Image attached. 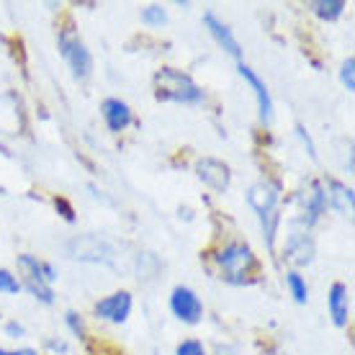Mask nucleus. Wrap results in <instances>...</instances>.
<instances>
[{
	"label": "nucleus",
	"mask_w": 355,
	"mask_h": 355,
	"mask_svg": "<svg viewBox=\"0 0 355 355\" xmlns=\"http://www.w3.org/2000/svg\"><path fill=\"white\" fill-rule=\"evenodd\" d=\"M155 88L160 101H175V103H198L204 101V90L198 88L188 75L165 67L155 75Z\"/></svg>",
	"instance_id": "obj_1"
},
{
	"label": "nucleus",
	"mask_w": 355,
	"mask_h": 355,
	"mask_svg": "<svg viewBox=\"0 0 355 355\" xmlns=\"http://www.w3.org/2000/svg\"><path fill=\"white\" fill-rule=\"evenodd\" d=\"M216 260H219V266H222V278L230 281V284H245L248 275L252 273V268H255L252 250H250L248 245H242V242L227 245V248L216 255Z\"/></svg>",
	"instance_id": "obj_2"
},
{
	"label": "nucleus",
	"mask_w": 355,
	"mask_h": 355,
	"mask_svg": "<svg viewBox=\"0 0 355 355\" xmlns=\"http://www.w3.org/2000/svg\"><path fill=\"white\" fill-rule=\"evenodd\" d=\"M60 52H62V57L70 64L72 75L78 80H85L90 70H93V60H90V52L83 44V39L72 28H64L62 34H60Z\"/></svg>",
	"instance_id": "obj_3"
},
{
	"label": "nucleus",
	"mask_w": 355,
	"mask_h": 355,
	"mask_svg": "<svg viewBox=\"0 0 355 355\" xmlns=\"http://www.w3.org/2000/svg\"><path fill=\"white\" fill-rule=\"evenodd\" d=\"M67 252H70V258L83 260V263H103V266L114 263V248L96 234H80V237L70 240Z\"/></svg>",
	"instance_id": "obj_4"
},
{
	"label": "nucleus",
	"mask_w": 355,
	"mask_h": 355,
	"mask_svg": "<svg viewBox=\"0 0 355 355\" xmlns=\"http://www.w3.org/2000/svg\"><path fill=\"white\" fill-rule=\"evenodd\" d=\"M18 268H21V273H24V284L31 293H34L39 302L44 304H52L54 302V293L46 284L44 273H42V263L34 260L31 255H21L18 258Z\"/></svg>",
	"instance_id": "obj_5"
},
{
	"label": "nucleus",
	"mask_w": 355,
	"mask_h": 355,
	"mask_svg": "<svg viewBox=\"0 0 355 355\" xmlns=\"http://www.w3.org/2000/svg\"><path fill=\"white\" fill-rule=\"evenodd\" d=\"M170 309L175 314L180 322H186V324H196V322L201 320V314H204V306L198 302V296H196L191 288L186 286H178L173 296H170Z\"/></svg>",
	"instance_id": "obj_6"
},
{
	"label": "nucleus",
	"mask_w": 355,
	"mask_h": 355,
	"mask_svg": "<svg viewBox=\"0 0 355 355\" xmlns=\"http://www.w3.org/2000/svg\"><path fill=\"white\" fill-rule=\"evenodd\" d=\"M196 175L201 178L209 188H214L216 193H224L230 188V168L224 162L214 160V157H204V160L196 162Z\"/></svg>",
	"instance_id": "obj_7"
},
{
	"label": "nucleus",
	"mask_w": 355,
	"mask_h": 355,
	"mask_svg": "<svg viewBox=\"0 0 355 355\" xmlns=\"http://www.w3.org/2000/svg\"><path fill=\"white\" fill-rule=\"evenodd\" d=\"M129 311H132V296H129L126 291L111 293V296H106L103 302L96 304L98 317L114 322V324H121V322H126Z\"/></svg>",
	"instance_id": "obj_8"
},
{
	"label": "nucleus",
	"mask_w": 355,
	"mask_h": 355,
	"mask_svg": "<svg viewBox=\"0 0 355 355\" xmlns=\"http://www.w3.org/2000/svg\"><path fill=\"white\" fill-rule=\"evenodd\" d=\"M248 204L260 216L268 211H275V204H278V183H273V180H260V183H255L248 191Z\"/></svg>",
	"instance_id": "obj_9"
},
{
	"label": "nucleus",
	"mask_w": 355,
	"mask_h": 355,
	"mask_svg": "<svg viewBox=\"0 0 355 355\" xmlns=\"http://www.w3.org/2000/svg\"><path fill=\"white\" fill-rule=\"evenodd\" d=\"M240 75L250 83V88L255 90L258 108H260V121H263V124H270V119H273V101H270V93H268L266 83L260 80L258 75L250 70L248 64H240Z\"/></svg>",
	"instance_id": "obj_10"
},
{
	"label": "nucleus",
	"mask_w": 355,
	"mask_h": 355,
	"mask_svg": "<svg viewBox=\"0 0 355 355\" xmlns=\"http://www.w3.org/2000/svg\"><path fill=\"white\" fill-rule=\"evenodd\" d=\"M24 129L21 103L13 96H0V134H18Z\"/></svg>",
	"instance_id": "obj_11"
},
{
	"label": "nucleus",
	"mask_w": 355,
	"mask_h": 355,
	"mask_svg": "<svg viewBox=\"0 0 355 355\" xmlns=\"http://www.w3.org/2000/svg\"><path fill=\"white\" fill-rule=\"evenodd\" d=\"M103 119H106V124L111 132H121L126 126L132 124V111L126 106L124 101H119V98H108L103 101Z\"/></svg>",
	"instance_id": "obj_12"
},
{
	"label": "nucleus",
	"mask_w": 355,
	"mask_h": 355,
	"mask_svg": "<svg viewBox=\"0 0 355 355\" xmlns=\"http://www.w3.org/2000/svg\"><path fill=\"white\" fill-rule=\"evenodd\" d=\"M204 24L209 26V31H211L214 39H216V44L224 46V49H227V52H230L232 57H237V60H240V57H242V49H240V44H237V39L232 36L230 28L224 26L222 21L214 16V13H206V16H204Z\"/></svg>",
	"instance_id": "obj_13"
},
{
	"label": "nucleus",
	"mask_w": 355,
	"mask_h": 355,
	"mask_svg": "<svg viewBox=\"0 0 355 355\" xmlns=\"http://www.w3.org/2000/svg\"><path fill=\"white\" fill-rule=\"evenodd\" d=\"M286 258L293 266H309L314 260V242L306 234H291V240L286 245Z\"/></svg>",
	"instance_id": "obj_14"
},
{
	"label": "nucleus",
	"mask_w": 355,
	"mask_h": 355,
	"mask_svg": "<svg viewBox=\"0 0 355 355\" xmlns=\"http://www.w3.org/2000/svg\"><path fill=\"white\" fill-rule=\"evenodd\" d=\"M329 314L338 327L347 322V288L343 284H335L329 291Z\"/></svg>",
	"instance_id": "obj_15"
},
{
	"label": "nucleus",
	"mask_w": 355,
	"mask_h": 355,
	"mask_svg": "<svg viewBox=\"0 0 355 355\" xmlns=\"http://www.w3.org/2000/svg\"><path fill=\"white\" fill-rule=\"evenodd\" d=\"M327 204H332L338 211H350L353 209V191L338 180H327Z\"/></svg>",
	"instance_id": "obj_16"
},
{
	"label": "nucleus",
	"mask_w": 355,
	"mask_h": 355,
	"mask_svg": "<svg viewBox=\"0 0 355 355\" xmlns=\"http://www.w3.org/2000/svg\"><path fill=\"white\" fill-rule=\"evenodd\" d=\"M304 206H306V214H309L306 224H311L322 211H324V209H327V193H324L317 183H311L309 193H304Z\"/></svg>",
	"instance_id": "obj_17"
},
{
	"label": "nucleus",
	"mask_w": 355,
	"mask_h": 355,
	"mask_svg": "<svg viewBox=\"0 0 355 355\" xmlns=\"http://www.w3.org/2000/svg\"><path fill=\"white\" fill-rule=\"evenodd\" d=\"M311 10L324 21H335L345 10V3L343 0H317V3H311Z\"/></svg>",
	"instance_id": "obj_18"
},
{
	"label": "nucleus",
	"mask_w": 355,
	"mask_h": 355,
	"mask_svg": "<svg viewBox=\"0 0 355 355\" xmlns=\"http://www.w3.org/2000/svg\"><path fill=\"white\" fill-rule=\"evenodd\" d=\"M286 281H288V288H291L293 299L299 304L306 302V284H304V278L299 273H288L286 275Z\"/></svg>",
	"instance_id": "obj_19"
},
{
	"label": "nucleus",
	"mask_w": 355,
	"mask_h": 355,
	"mask_svg": "<svg viewBox=\"0 0 355 355\" xmlns=\"http://www.w3.org/2000/svg\"><path fill=\"white\" fill-rule=\"evenodd\" d=\"M142 21L150 24V26H162V24L168 21V13H165L160 6H147V8L142 10Z\"/></svg>",
	"instance_id": "obj_20"
},
{
	"label": "nucleus",
	"mask_w": 355,
	"mask_h": 355,
	"mask_svg": "<svg viewBox=\"0 0 355 355\" xmlns=\"http://www.w3.org/2000/svg\"><path fill=\"white\" fill-rule=\"evenodd\" d=\"M263 219V230H266L268 245L273 248V237H275V227H278V211H268L260 216Z\"/></svg>",
	"instance_id": "obj_21"
},
{
	"label": "nucleus",
	"mask_w": 355,
	"mask_h": 355,
	"mask_svg": "<svg viewBox=\"0 0 355 355\" xmlns=\"http://www.w3.org/2000/svg\"><path fill=\"white\" fill-rule=\"evenodd\" d=\"M0 291H6V293L21 291V284L16 281V275L8 273V270H3V268H0Z\"/></svg>",
	"instance_id": "obj_22"
},
{
	"label": "nucleus",
	"mask_w": 355,
	"mask_h": 355,
	"mask_svg": "<svg viewBox=\"0 0 355 355\" xmlns=\"http://www.w3.org/2000/svg\"><path fill=\"white\" fill-rule=\"evenodd\" d=\"M340 78H343V83H345L347 90H355V60H353V57H347V60H345Z\"/></svg>",
	"instance_id": "obj_23"
},
{
	"label": "nucleus",
	"mask_w": 355,
	"mask_h": 355,
	"mask_svg": "<svg viewBox=\"0 0 355 355\" xmlns=\"http://www.w3.org/2000/svg\"><path fill=\"white\" fill-rule=\"evenodd\" d=\"M175 355H206V350H204L201 343H196V340H186V343H180V345H178Z\"/></svg>",
	"instance_id": "obj_24"
},
{
	"label": "nucleus",
	"mask_w": 355,
	"mask_h": 355,
	"mask_svg": "<svg viewBox=\"0 0 355 355\" xmlns=\"http://www.w3.org/2000/svg\"><path fill=\"white\" fill-rule=\"evenodd\" d=\"M67 324H70V329L75 332V335H80V332H83V322H80V317H78L75 311H67Z\"/></svg>",
	"instance_id": "obj_25"
},
{
	"label": "nucleus",
	"mask_w": 355,
	"mask_h": 355,
	"mask_svg": "<svg viewBox=\"0 0 355 355\" xmlns=\"http://www.w3.org/2000/svg\"><path fill=\"white\" fill-rule=\"evenodd\" d=\"M0 355H36L34 350H0Z\"/></svg>",
	"instance_id": "obj_26"
},
{
	"label": "nucleus",
	"mask_w": 355,
	"mask_h": 355,
	"mask_svg": "<svg viewBox=\"0 0 355 355\" xmlns=\"http://www.w3.org/2000/svg\"><path fill=\"white\" fill-rule=\"evenodd\" d=\"M8 332L10 335H24V327L21 324H8Z\"/></svg>",
	"instance_id": "obj_27"
}]
</instances>
